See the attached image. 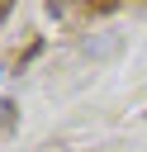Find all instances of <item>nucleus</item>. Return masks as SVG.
<instances>
[{
    "instance_id": "obj_1",
    "label": "nucleus",
    "mask_w": 147,
    "mask_h": 152,
    "mask_svg": "<svg viewBox=\"0 0 147 152\" xmlns=\"http://www.w3.org/2000/svg\"><path fill=\"white\" fill-rule=\"evenodd\" d=\"M0 19H5V5H0Z\"/></svg>"
}]
</instances>
